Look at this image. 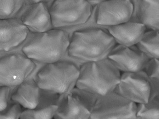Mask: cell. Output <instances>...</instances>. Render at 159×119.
Masks as SVG:
<instances>
[{
	"label": "cell",
	"mask_w": 159,
	"mask_h": 119,
	"mask_svg": "<svg viewBox=\"0 0 159 119\" xmlns=\"http://www.w3.org/2000/svg\"><path fill=\"white\" fill-rule=\"evenodd\" d=\"M116 45L107 30L88 27L73 32L67 52L70 58L84 63L98 61L107 58Z\"/></svg>",
	"instance_id": "obj_1"
},
{
	"label": "cell",
	"mask_w": 159,
	"mask_h": 119,
	"mask_svg": "<svg viewBox=\"0 0 159 119\" xmlns=\"http://www.w3.org/2000/svg\"><path fill=\"white\" fill-rule=\"evenodd\" d=\"M79 70L75 87L98 97L114 91L121 75L120 72L107 58L84 63Z\"/></svg>",
	"instance_id": "obj_2"
},
{
	"label": "cell",
	"mask_w": 159,
	"mask_h": 119,
	"mask_svg": "<svg viewBox=\"0 0 159 119\" xmlns=\"http://www.w3.org/2000/svg\"><path fill=\"white\" fill-rule=\"evenodd\" d=\"M70 42L69 35L66 31L52 28L35 33L23 46L22 51L25 56L37 63L57 62L65 55Z\"/></svg>",
	"instance_id": "obj_3"
},
{
	"label": "cell",
	"mask_w": 159,
	"mask_h": 119,
	"mask_svg": "<svg viewBox=\"0 0 159 119\" xmlns=\"http://www.w3.org/2000/svg\"><path fill=\"white\" fill-rule=\"evenodd\" d=\"M79 73L74 63L59 61L46 64L37 73L35 81L42 91L59 99L75 88Z\"/></svg>",
	"instance_id": "obj_4"
},
{
	"label": "cell",
	"mask_w": 159,
	"mask_h": 119,
	"mask_svg": "<svg viewBox=\"0 0 159 119\" xmlns=\"http://www.w3.org/2000/svg\"><path fill=\"white\" fill-rule=\"evenodd\" d=\"M53 28L83 25L90 19L92 5L86 0H55L49 9Z\"/></svg>",
	"instance_id": "obj_5"
},
{
	"label": "cell",
	"mask_w": 159,
	"mask_h": 119,
	"mask_svg": "<svg viewBox=\"0 0 159 119\" xmlns=\"http://www.w3.org/2000/svg\"><path fill=\"white\" fill-rule=\"evenodd\" d=\"M36 68L33 61L16 53L0 56V86L13 88L24 82Z\"/></svg>",
	"instance_id": "obj_6"
},
{
	"label": "cell",
	"mask_w": 159,
	"mask_h": 119,
	"mask_svg": "<svg viewBox=\"0 0 159 119\" xmlns=\"http://www.w3.org/2000/svg\"><path fill=\"white\" fill-rule=\"evenodd\" d=\"M137 105L116 93L98 97L91 119H135Z\"/></svg>",
	"instance_id": "obj_7"
},
{
	"label": "cell",
	"mask_w": 159,
	"mask_h": 119,
	"mask_svg": "<svg viewBox=\"0 0 159 119\" xmlns=\"http://www.w3.org/2000/svg\"><path fill=\"white\" fill-rule=\"evenodd\" d=\"M98 96L74 88L64 95L53 118L89 119Z\"/></svg>",
	"instance_id": "obj_8"
},
{
	"label": "cell",
	"mask_w": 159,
	"mask_h": 119,
	"mask_svg": "<svg viewBox=\"0 0 159 119\" xmlns=\"http://www.w3.org/2000/svg\"><path fill=\"white\" fill-rule=\"evenodd\" d=\"M115 91L136 104H145L151 98V81L144 70L123 73Z\"/></svg>",
	"instance_id": "obj_9"
},
{
	"label": "cell",
	"mask_w": 159,
	"mask_h": 119,
	"mask_svg": "<svg viewBox=\"0 0 159 119\" xmlns=\"http://www.w3.org/2000/svg\"><path fill=\"white\" fill-rule=\"evenodd\" d=\"M134 9L131 0H107L98 4L95 21L103 26L118 25L130 20Z\"/></svg>",
	"instance_id": "obj_10"
},
{
	"label": "cell",
	"mask_w": 159,
	"mask_h": 119,
	"mask_svg": "<svg viewBox=\"0 0 159 119\" xmlns=\"http://www.w3.org/2000/svg\"><path fill=\"white\" fill-rule=\"evenodd\" d=\"M107 58L123 73L143 70L150 60L136 45L126 47L120 44L116 45Z\"/></svg>",
	"instance_id": "obj_11"
},
{
	"label": "cell",
	"mask_w": 159,
	"mask_h": 119,
	"mask_svg": "<svg viewBox=\"0 0 159 119\" xmlns=\"http://www.w3.org/2000/svg\"><path fill=\"white\" fill-rule=\"evenodd\" d=\"M29 33L20 19H0V54L9 53L18 48Z\"/></svg>",
	"instance_id": "obj_12"
},
{
	"label": "cell",
	"mask_w": 159,
	"mask_h": 119,
	"mask_svg": "<svg viewBox=\"0 0 159 119\" xmlns=\"http://www.w3.org/2000/svg\"><path fill=\"white\" fill-rule=\"evenodd\" d=\"M20 20L29 31L33 33H41L53 28L46 3L30 5L22 14Z\"/></svg>",
	"instance_id": "obj_13"
},
{
	"label": "cell",
	"mask_w": 159,
	"mask_h": 119,
	"mask_svg": "<svg viewBox=\"0 0 159 119\" xmlns=\"http://www.w3.org/2000/svg\"><path fill=\"white\" fill-rule=\"evenodd\" d=\"M147 29L142 23L130 20L118 25L108 26L107 28L116 44L126 47L138 44Z\"/></svg>",
	"instance_id": "obj_14"
},
{
	"label": "cell",
	"mask_w": 159,
	"mask_h": 119,
	"mask_svg": "<svg viewBox=\"0 0 159 119\" xmlns=\"http://www.w3.org/2000/svg\"><path fill=\"white\" fill-rule=\"evenodd\" d=\"M11 92V100L26 110L37 108L41 98V90L34 80L25 81L16 86Z\"/></svg>",
	"instance_id": "obj_15"
},
{
	"label": "cell",
	"mask_w": 159,
	"mask_h": 119,
	"mask_svg": "<svg viewBox=\"0 0 159 119\" xmlns=\"http://www.w3.org/2000/svg\"><path fill=\"white\" fill-rule=\"evenodd\" d=\"M136 16L147 29L159 30V0H140Z\"/></svg>",
	"instance_id": "obj_16"
},
{
	"label": "cell",
	"mask_w": 159,
	"mask_h": 119,
	"mask_svg": "<svg viewBox=\"0 0 159 119\" xmlns=\"http://www.w3.org/2000/svg\"><path fill=\"white\" fill-rule=\"evenodd\" d=\"M135 45L150 59H159V30L146 31Z\"/></svg>",
	"instance_id": "obj_17"
},
{
	"label": "cell",
	"mask_w": 159,
	"mask_h": 119,
	"mask_svg": "<svg viewBox=\"0 0 159 119\" xmlns=\"http://www.w3.org/2000/svg\"><path fill=\"white\" fill-rule=\"evenodd\" d=\"M136 119H159V95L145 104H136Z\"/></svg>",
	"instance_id": "obj_18"
},
{
	"label": "cell",
	"mask_w": 159,
	"mask_h": 119,
	"mask_svg": "<svg viewBox=\"0 0 159 119\" xmlns=\"http://www.w3.org/2000/svg\"><path fill=\"white\" fill-rule=\"evenodd\" d=\"M25 4V0H0V19L17 18Z\"/></svg>",
	"instance_id": "obj_19"
},
{
	"label": "cell",
	"mask_w": 159,
	"mask_h": 119,
	"mask_svg": "<svg viewBox=\"0 0 159 119\" xmlns=\"http://www.w3.org/2000/svg\"><path fill=\"white\" fill-rule=\"evenodd\" d=\"M59 105L50 104L43 108L25 110L22 112L20 119H52L53 118Z\"/></svg>",
	"instance_id": "obj_20"
},
{
	"label": "cell",
	"mask_w": 159,
	"mask_h": 119,
	"mask_svg": "<svg viewBox=\"0 0 159 119\" xmlns=\"http://www.w3.org/2000/svg\"><path fill=\"white\" fill-rule=\"evenodd\" d=\"M143 70L151 81L152 94L150 100L159 95V59H150Z\"/></svg>",
	"instance_id": "obj_21"
},
{
	"label": "cell",
	"mask_w": 159,
	"mask_h": 119,
	"mask_svg": "<svg viewBox=\"0 0 159 119\" xmlns=\"http://www.w3.org/2000/svg\"><path fill=\"white\" fill-rule=\"evenodd\" d=\"M22 112L21 106L11 100L7 108L0 112V119H20Z\"/></svg>",
	"instance_id": "obj_22"
},
{
	"label": "cell",
	"mask_w": 159,
	"mask_h": 119,
	"mask_svg": "<svg viewBox=\"0 0 159 119\" xmlns=\"http://www.w3.org/2000/svg\"><path fill=\"white\" fill-rule=\"evenodd\" d=\"M11 88L7 86H0V112L4 110L11 100Z\"/></svg>",
	"instance_id": "obj_23"
},
{
	"label": "cell",
	"mask_w": 159,
	"mask_h": 119,
	"mask_svg": "<svg viewBox=\"0 0 159 119\" xmlns=\"http://www.w3.org/2000/svg\"><path fill=\"white\" fill-rule=\"evenodd\" d=\"M51 0H25L27 4L30 5L33 4L43 2L47 3L51 1Z\"/></svg>",
	"instance_id": "obj_24"
},
{
	"label": "cell",
	"mask_w": 159,
	"mask_h": 119,
	"mask_svg": "<svg viewBox=\"0 0 159 119\" xmlns=\"http://www.w3.org/2000/svg\"><path fill=\"white\" fill-rule=\"evenodd\" d=\"M87 2H89L91 5L92 4H99L102 2H104V1H107V0H86Z\"/></svg>",
	"instance_id": "obj_25"
}]
</instances>
